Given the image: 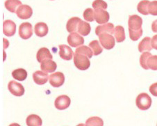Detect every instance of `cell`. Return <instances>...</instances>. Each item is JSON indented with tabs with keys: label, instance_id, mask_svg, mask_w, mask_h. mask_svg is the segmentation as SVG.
Listing matches in <instances>:
<instances>
[{
	"label": "cell",
	"instance_id": "9a60e30c",
	"mask_svg": "<svg viewBox=\"0 0 157 126\" xmlns=\"http://www.w3.org/2000/svg\"><path fill=\"white\" fill-rule=\"evenodd\" d=\"M115 28L116 27L112 23H106V24L98 26L95 29V33L98 36L104 33H108L112 35V34H114Z\"/></svg>",
	"mask_w": 157,
	"mask_h": 126
},
{
	"label": "cell",
	"instance_id": "6da1fadb",
	"mask_svg": "<svg viewBox=\"0 0 157 126\" xmlns=\"http://www.w3.org/2000/svg\"><path fill=\"white\" fill-rule=\"evenodd\" d=\"M151 102L152 100H151V97L146 93H140L136 99V104L137 107L143 111L147 110L150 108Z\"/></svg>",
	"mask_w": 157,
	"mask_h": 126
},
{
	"label": "cell",
	"instance_id": "8d00e7d4",
	"mask_svg": "<svg viewBox=\"0 0 157 126\" xmlns=\"http://www.w3.org/2000/svg\"><path fill=\"white\" fill-rule=\"evenodd\" d=\"M151 47H152V48L155 49L157 50V34L156 35H154L152 37V38H151Z\"/></svg>",
	"mask_w": 157,
	"mask_h": 126
},
{
	"label": "cell",
	"instance_id": "30bf717a",
	"mask_svg": "<svg viewBox=\"0 0 157 126\" xmlns=\"http://www.w3.org/2000/svg\"><path fill=\"white\" fill-rule=\"evenodd\" d=\"M16 14L17 17L22 20H27L30 18L33 15V10L29 5L22 4L18 8Z\"/></svg>",
	"mask_w": 157,
	"mask_h": 126
},
{
	"label": "cell",
	"instance_id": "74e56055",
	"mask_svg": "<svg viewBox=\"0 0 157 126\" xmlns=\"http://www.w3.org/2000/svg\"><path fill=\"white\" fill-rule=\"evenodd\" d=\"M151 30L154 33H157V20H154L151 24Z\"/></svg>",
	"mask_w": 157,
	"mask_h": 126
},
{
	"label": "cell",
	"instance_id": "cb8c5ba5",
	"mask_svg": "<svg viewBox=\"0 0 157 126\" xmlns=\"http://www.w3.org/2000/svg\"><path fill=\"white\" fill-rule=\"evenodd\" d=\"M114 35L117 43H122V42L124 41L126 38L124 27L120 25L116 26V28H115Z\"/></svg>",
	"mask_w": 157,
	"mask_h": 126
},
{
	"label": "cell",
	"instance_id": "836d02e7",
	"mask_svg": "<svg viewBox=\"0 0 157 126\" xmlns=\"http://www.w3.org/2000/svg\"><path fill=\"white\" fill-rule=\"evenodd\" d=\"M129 38L132 39V41H136L141 37V36H142L143 31V29L139 31H132V30H129Z\"/></svg>",
	"mask_w": 157,
	"mask_h": 126
},
{
	"label": "cell",
	"instance_id": "ac0fdd59",
	"mask_svg": "<svg viewBox=\"0 0 157 126\" xmlns=\"http://www.w3.org/2000/svg\"><path fill=\"white\" fill-rule=\"evenodd\" d=\"M34 31L36 35L38 37H44L48 33V26L44 22H38L34 27Z\"/></svg>",
	"mask_w": 157,
	"mask_h": 126
},
{
	"label": "cell",
	"instance_id": "d6986e66",
	"mask_svg": "<svg viewBox=\"0 0 157 126\" xmlns=\"http://www.w3.org/2000/svg\"><path fill=\"white\" fill-rule=\"evenodd\" d=\"M52 58L53 57H52L50 51L46 48H40L36 54V59L39 63H42L44 60L46 59H52Z\"/></svg>",
	"mask_w": 157,
	"mask_h": 126
},
{
	"label": "cell",
	"instance_id": "f35d334b",
	"mask_svg": "<svg viewBox=\"0 0 157 126\" xmlns=\"http://www.w3.org/2000/svg\"><path fill=\"white\" fill-rule=\"evenodd\" d=\"M9 126H20V125L18 124V123H11V124L9 125Z\"/></svg>",
	"mask_w": 157,
	"mask_h": 126
},
{
	"label": "cell",
	"instance_id": "ab89813d",
	"mask_svg": "<svg viewBox=\"0 0 157 126\" xmlns=\"http://www.w3.org/2000/svg\"><path fill=\"white\" fill-rule=\"evenodd\" d=\"M77 126H86V124H83V123H80V124L77 125Z\"/></svg>",
	"mask_w": 157,
	"mask_h": 126
},
{
	"label": "cell",
	"instance_id": "ba28073f",
	"mask_svg": "<svg viewBox=\"0 0 157 126\" xmlns=\"http://www.w3.org/2000/svg\"><path fill=\"white\" fill-rule=\"evenodd\" d=\"M71 103V100L66 95H62L57 97L55 100L54 105L57 109L64 110L68 108Z\"/></svg>",
	"mask_w": 157,
	"mask_h": 126
},
{
	"label": "cell",
	"instance_id": "5b68a950",
	"mask_svg": "<svg viewBox=\"0 0 157 126\" xmlns=\"http://www.w3.org/2000/svg\"><path fill=\"white\" fill-rule=\"evenodd\" d=\"M8 89L13 95L17 97H20L24 95L25 88L22 85L17 82L16 81H10L8 85Z\"/></svg>",
	"mask_w": 157,
	"mask_h": 126
},
{
	"label": "cell",
	"instance_id": "2e32d148",
	"mask_svg": "<svg viewBox=\"0 0 157 126\" xmlns=\"http://www.w3.org/2000/svg\"><path fill=\"white\" fill-rule=\"evenodd\" d=\"M82 20L78 17H73L67 21L66 24L67 31L69 33H75L78 31V27Z\"/></svg>",
	"mask_w": 157,
	"mask_h": 126
},
{
	"label": "cell",
	"instance_id": "44dd1931",
	"mask_svg": "<svg viewBox=\"0 0 157 126\" xmlns=\"http://www.w3.org/2000/svg\"><path fill=\"white\" fill-rule=\"evenodd\" d=\"M4 5L9 11L11 13H16L18 8L22 5V2L20 0H6L5 2Z\"/></svg>",
	"mask_w": 157,
	"mask_h": 126
},
{
	"label": "cell",
	"instance_id": "3957f363",
	"mask_svg": "<svg viewBox=\"0 0 157 126\" xmlns=\"http://www.w3.org/2000/svg\"><path fill=\"white\" fill-rule=\"evenodd\" d=\"M99 43L104 49H113L116 45L115 38L111 34L108 33H101L99 36Z\"/></svg>",
	"mask_w": 157,
	"mask_h": 126
},
{
	"label": "cell",
	"instance_id": "9c48e42d",
	"mask_svg": "<svg viewBox=\"0 0 157 126\" xmlns=\"http://www.w3.org/2000/svg\"><path fill=\"white\" fill-rule=\"evenodd\" d=\"M50 85L54 87H60L65 82V76L61 72H56L49 76V79Z\"/></svg>",
	"mask_w": 157,
	"mask_h": 126
},
{
	"label": "cell",
	"instance_id": "4316f807",
	"mask_svg": "<svg viewBox=\"0 0 157 126\" xmlns=\"http://www.w3.org/2000/svg\"><path fill=\"white\" fill-rule=\"evenodd\" d=\"M89 48H90L93 52L94 56H98V55L100 54L101 52H103V49L100 45V43L97 40L91 41L90 43H89Z\"/></svg>",
	"mask_w": 157,
	"mask_h": 126
},
{
	"label": "cell",
	"instance_id": "4dcf8cb0",
	"mask_svg": "<svg viewBox=\"0 0 157 126\" xmlns=\"http://www.w3.org/2000/svg\"><path fill=\"white\" fill-rule=\"evenodd\" d=\"M83 18L87 22H93L95 20V10H93V9L88 8L86 9L84 12H83Z\"/></svg>",
	"mask_w": 157,
	"mask_h": 126
},
{
	"label": "cell",
	"instance_id": "f1b7e54d",
	"mask_svg": "<svg viewBox=\"0 0 157 126\" xmlns=\"http://www.w3.org/2000/svg\"><path fill=\"white\" fill-rule=\"evenodd\" d=\"M75 53L86 55V56H87L89 59L92 58L93 56L94 55L92 49L89 48V47H87L86 45H82V46L78 47V48L76 49Z\"/></svg>",
	"mask_w": 157,
	"mask_h": 126
},
{
	"label": "cell",
	"instance_id": "4fadbf2b",
	"mask_svg": "<svg viewBox=\"0 0 157 126\" xmlns=\"http://www.w3.org/2000/svg\"><path fill=\"white\" fill-rule=\"evenodd\" d=\"M59 56L62 59L70 61L74 57V54H73V51L70 48V47L66 45H60Z\"/></svg>",
	"mask_w": 157,
	"mask_h": 126
},
{
	"label": "cell",
	"instance_id": "277c9868",
	"mask_svg": "<svg viewBox=\"0 0 157 126\" xmlns=\"http://www.w3.org/2000/svg\"><path fill=\"white\" fill-rule=\"evenodd\" d=\"M143 19L137 15H132L129 17L128 26L129 30L132 31H139L142 30Z\"/></svg>",
	"mask_w": 157,
	"mask_h": 126
},
{
	"label": "cell",
	"instance_id": "8fae6325",
	"mask_svg": "<svg viewBox=\"0 0 157 126\" xmlns=\"http://www.w3.org/2000/svg\"><path fill=\"white\" fill-rule=\"evenodd\" d=\"M110 19V15L109 12L104 9L95 10V20L98 24L104 25L108 22Z\"/></svg>",
	"mask_w": 157,
	"mask_h": 126
},
{
	"label": "cell",
	"instance_id": "f546056e",
	"mask_svg": "<svg viewBox=\"0 0 157 126\" xmlns=\"http://www.w3.org/2000/svg\"><path fill=\"white\" fill-rule=\"evenodd\" d=\"M148 69L157 70V55H151L147 61Z\"/></svg>",
	"mask_w": 157,
	"mask_h": 126
},
{
	"label": "cell",
	"instance_id": "8992f818",
	"mask_svg": "<svg viewBox=\"0 0 157 126\" xmlns=\"http://www.w3.org/2000/svg\"><path fill=\"white\" fill-rule=\"evenodd\" d=\"M19 35L24 40L30 38L33 35V27L29 22H23L20 25Z\"/></svg>",
	"mask_w": 157,
	"mask_h": 126
},
{
	"label": "cell",
	"instance_id": "e575fe53",
	"mask_svg": "<svg viewBox=\"0 0 157 126\" xmlns=\"http://www.w3.org/2000/svg\"><path fill=\"white\" fill-rule=\"evenodd\" d=\"M149 13H150V14L152 15H157V1L156 0L150 2V4H149Z\"/></svg>",
	"mask_w": 157,
	"mask_h": 126
},
{
	"label": "cell",
	"instance_id": "52a82bcc",
	"mask_svg": "<svg viewBox=\"0 0 157 126\" xmlns=\"http://www.w3.org/2000/svg\"><path fill=\"white\" fill-rule=\"evenodd\" d=\"M67 43L72 48H77L84 43V38L77 32L71 33L67 36Z\"/></svg>",
	"mask_w": 157,
	"mask_h": 126
},
{
	"label": "cell",
	"instance_id": "83f0119b",
	"mask_svg": "<svg viewBox=\"0 0 157 126\" xmlns=\"http://www.w3.org/2000/svg\"><path fill=\"white\" fill-rule=\"evenodd\" d=\"M86 126H104V121L101 118L93 116L86 120Z\"/></svg>",
	"mask_w": 157,
	"mask_h": 126
},
{
	"label": "cell",
	"instance_id": "d6a6232c",
	"mask_svg": "<svg viewBox=\"0 0 157 126\" xmlns=\"http://www.w3.org/2000/svg\"><path fill=\"white\" fill-rule=\"evenodd\" d=\"M93 8L95 10L96 9H104L106 10L108 7V5L104 0H95L92 4Z\"/></svg>",
	"mask_w": 157,
	"mask_h": 126
},
{
	"label": "cell",
	"instance_id": "e0dca14e",
	"mask_svg": "<svg viewBox=\"0 0 157 126\" xmlns=\"http://www.w3.org/2000/svg\"><path fill=\"white\" fill-rule=\"evenodd\" d=\"M57 65L56 62L52 59H46L41 63L40 68L45 73H54L56 70Z\"/></svg>",
	"mask_w": 157,
	"mask_h": 126
},
{
	"label": "cell",
	"instance_id": "603a6c76",
	"mask_svg": "<svg viewBox=\"0 0 157 126\" xmlns=\"http://www.w3.org/2000/svg\"><path fill=\"white\" fill-rule=\"evenodd\" d=\"M91 31V27L89 23L85 21L82 20L81 21L78 27V33L80 34L81 36H86L90 33Z\"/></svg>",
	"mask_w": 157,
	"mask_h": 126
},
{
	"label": "cell",
	"instance_id": "484cf974",
	"mask_svg": "<svg viewBox=\"0 0 157 126\" xmlns=\"http://www.w3.org/2000/svg\"><path fill=\"white\" fill-rule=\"evenodd\" d=\"M150 2L149 0H142L138 3L137 6V10L140 14L147 15L150 14L149 13V4H150Z\"/></svg>",
	"mask_w": 157,
	"mask_h": 126
},
{
	"label": "cell",
	"instance_id": "d4e9b609",
	"mask_svg": "<svg viewBox=\"0 0 157 126\" xmlns=\"http://www.w3.org/2000/svg\"><path fill=\"white\" fill-rule=\"evenodd\" d=\"M12 76L15 80L24 81L27 77V72L23 68H17L12 72Z\"/></svg>",
	"mask_w": 157,
	"mask_h": 126
},
{
	"label": "cell",
	"instance_id": "7a4b0ae2",
	"mask_svg": "<svg viewBox=\"0 0 157 126\" xmlns=\"http://www.w3.org/2000/svg\"><path fill=\"white\" fill-rule=\"evenodd\" d=\"M73 58H74L75 65L78 70H86L88 69L89 67H90V59L86 55L75 53Z\"/></svg>",
	"mask_w": 157,
	"mask_h": 126
},
{
	"label": "cell",
	"instance_id": "ffe728a7",
	"mask_svg": "<svg viewBox=\"0 0 157 126\" xmlns=\"http://www.w3.org/2000/svg\"><path fill=\"white\" fill-rule=\"evenodd\" d=\"M151 38L150 37H145L142 41L140 42V43L138 44V50L140 52L147 51L150 52L152 49V47H151Z\"/></svg>",
	"mask_w": 157,
	"mask_h": 126
},
{
	"label": "cell",
	"instance_id": "7402d4cb",
	"mask_svg": "<svg viewBox=\"0 0 157 126\" xmlns=\"http://www.w3.org/2000/svg\"><path fill=\"white\" fill-rule=\"evenodd\" d=\"M27 126H41L43 120L41 118L36 114H31L26 119Z\"/></svg>",
	"mask_w": 157,
	"mask_h": 126
},
{
	"label": "cell",
	"instance_id": "5bb4252c",
	"mask_svg": "<svg viewBox=\"0 0 157 126\" xmlns=\"http://www.w3.org/2000/svg\"><path fill=\"white\" fill-rule=\"evenodd\" d=\"M33 79L34 82L38 85H43L48 82L49 77L48 74L43 70H37L33 74Z\"/></svg>",
	"mask_w": 157,
	"mask_h": 126
},
{
	"label": "cell",
	"instance_id": "1f68e13d",
	"mask_svg": "<svg viewBox=\"0 0 157 126\" xmlns=\"http://www.w3.org/2000/svg\"><path fill=\"white\" fill-rule=\"evenodd\" d=\"M151 54L150 52H143V53L141 54L140 57V64L141 67L144 68L145 70H148V68L147 66V61L149 57H150Z\"/></svg>",
	"mask_w": 157,
	"mask_h": 126
},
{
	"label": "cell",
	"instance_id": "d590c367",
	"mask_svg": "<svg viewBox=\"0 0 157 126\" xmlns=\"http://www.w3.org/2000/svg\"><path fill=\"white\" fill-rule=\"evenodd\" d=\"M150 92L151 95L157 97V82L151 85L150 87Z\"/></svg>",
	"mask_w": 157,
	"mask_h": 126
},
{
	"label": "cell",
	"instance_id": "7c38bea8",
	"mask_svg": "<svg viewBox=\"0 0 157 126\" xmlns=\"http://www.w3.org/2000/svg\"><path fill=\"white\" fill-rule=\"evenodd\" d=\"M16 32V25L10 20H5L3 23V33L6 36H13Z\"/></svg>",
	"mask_w": 157,
	"mask_h": 126
}]
</instances>
